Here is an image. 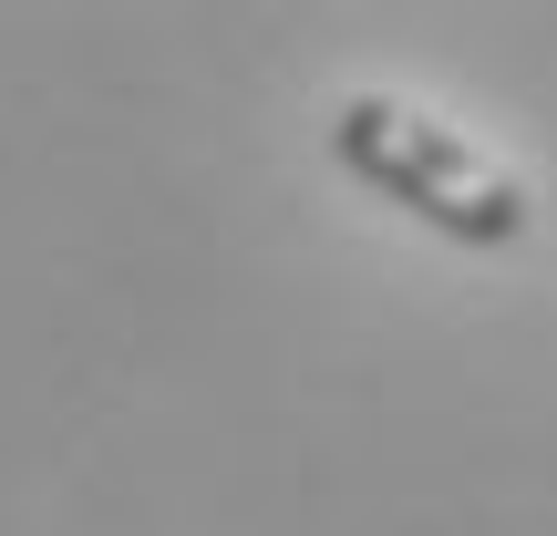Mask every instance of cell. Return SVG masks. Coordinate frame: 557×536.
Instances as JSON below:
<instances>
[{
	"instance_id": "cell-1",
	"label": "cell",
	"mask_w": 557,
	"mask_h": 536,
	"mask_svg": "<svg viewBox=\"0 0 557 536\" xmlns=\"http://www.w3.org/2000/svg\"><path fill=\"white\" fill-rule=\"evenodd\" d=\"M331 155L351 165L372 197L413 207V217L434 227V238H455V248H517L527 217H537L527 186L506 176L496 155H475L455 124L413 114V103H393V94H341L331 103Z\"/></svg>"
}]
</instances>
